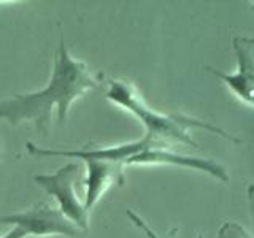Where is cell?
Listing matches in <instances>:
<instances>
[{
	"label": "cell",
	"instance_id": "1",
	"mask_svg": "<svg viewBox=\"0 0 254 238\" xmlns=\"http://www.w3.org/2000/svg\"><path fill=\"white\" fill-rule=\"evenodd\" d=\"M100 78L94 76L84 62L75 60L67 51L64 35L59 50L54 56L51 81L43 91L30 94H14L13 97L0 102V119L16 125L30 121L35 124L38 133H50L53 122V110H58L61 122L67 121L70 105L78 97L100 87Z\"/></svg>",
	"mask_w": 254,
	"mask_h": 238
},
{
	"label": "cell",
	"instance_id": "2",
	"mask_svg": "<svg viewBox=\"0 0 254 238\" xmlns=\"http://www.w3.org/2000/svg\"><path fill=\"white\" fill-rule=\"evenodd\" d=\"M110 91L107 94V99L115 102L116 105L126 108L127 111L138 118L141 124L146 127L145 137L151 141L153 148H162L167 141H180L186 143L194 148H198L197 143L192 140L189 133L190 127H200V129L210 130L221 135L227 140H232L238 143L240 140L226 133L219 127H214L211 124H206L203 121H198L190 116L183 113H173V115H161L156 113L149 107H146L145 100L141 99L140 92L137 91L132 83L123 81V79H110Z\"/></svg>",
	"mask_w": 254,
	"mask_h": 238
},
{
	"label": "cell",
	"instance_id": "3",
	"mask_svg": "<svg viewBox=\"0 0 254 238\" xmlns=\"http://www.w3.org/2000/svg\"><path fill=\"white\" fill-rule=\"evenodd\" d=\"M79 179V165L71 162L61 167L53 175H35L34 181L53 195L59 203V211L68 221L84 232L89 229V211L86 210L84 202L79 200L75 190V184Z\"/></svg>",
	"mask_w": 254,
	"mask_h": 238
},
{
	"label": "cell",
	"instance_id": "4",
	"mask_svg": "<svg viewBox=\"0 0 254 238\" xmlns=\"http://www.w3.org/2000/svg\"><path fill=\"white\" fill-rule=\"evenodd\" d=\"M0 224H13L21 227L27 235L46 237V235H64L75 238L81 234L73 222L64 214L46 203H38L34 208L22 213H14L10 216L0 218Z\"/></svg>",
	"mask_w": 254,
	"mask_h": 238
},
{
	"label": "cell",
	"instance_id": "5",
	"mask_svg": "<svg viewBox=\"0 0 254 238\" xmlns=\"http://www.w3.org/2000/svg\"><path fill=\"white\" fill-rule=\"evenodd\" d=\"M232 46L237 56V73H222V71L206 67L214 76H218L237 99L245 102L246 105L254 107V38L235 37Z\"/></svg>",
	"mask_w": 254,
	"mask_h": 238
},
{
	"label": "cell",
	"instance_id": "6",
	"mask_svg": "<svg viewBox=\"0 0 254 238\" xmlns=\"http://www.w3.org/2000/svg\"><path fill=\"white\" fill-rule=\"evenodd\" d=\"M27 151L34 157H46V156H59V157H71V159H81V161H110L126 165L130 157L140 154L141 151L148 148H153L151 141L143 137L138 141L127 143V145H118V146H108V148H83L75 151H62V149H46L38 148L32 141H27Z\"/></svg>",
	"mask_w": 254,
	"mask_h": 238
},
{
	"label": "cell",
	"instance_id": "7",
	"mask_svg": "<svg viewBox=\"0 0 254 238\" xmlns=\"http://www.w3.org/2000/svg\"><path fill=\"white\" fill-rule=\"evenodd\" d=\"M132 164H141V165H154V164H169V165H180L186 167V169H192L198 172L208 173L210 177L218 178L221 181H227L229 175L227 170L218 164L213 159H198V157H189V156H181L172 151H167L164 148H148L141 151L140 154L130 157L126 165Z\"/></svg>",
	"mask_w": 254,
	"mask_h": 238
},
{
	"label": "cell",
	"instance_id": "8",
	"mask_svg": "<svg viewBox=\"0 0 254 238\" xmlns=\"http://www.w3.org/2000/svg\"><path fill=\"white\" fill-rule=\"evenodd\" d=\"M83 162L87 167L84 206L89 211L111 184H115V182L123 184L124 173H123V164L118 162H110V161H83Z\"/></svg>",
	"mask_w": 254,
	"mask_h": 238
},
{
	"label": "cell",
	"instance_id": "9",
	"mask_svg": "<svg viewBox=\"0 0 254 238\" xmlns=\"http://www.w3.org/2000/svg\"><path fill=\"white\" fill-rule=\"evenodd\" d=\"M218 238H254L250 232L238 226L237 222H226L224 226L219 229Z\"/></svg>",
	"mask_w": 254,
	"mask_h": 238
},
{
	"label": "cell",
	"instance_id": "10",
	"mask_svg": "<svg viewBox=\"0 0 254 238\" xmlns=\"http://www.w3.org/2000/svg\"><path fill=\"white\" fill-rule=\"evenodd\" d=\"M26 237H27V234L24 232V230H22L21 227L14 226V229L11 230V232L5 234L3 237H0V238H26Z\"/></svg>",
	"mask_w": 254,
	"mask_h": 238
},
{
	"label": "cell",
	"instance_id": "11",
	"mask_svg": "<svg viewBox=\"0 0 254 238\" xmlns=\"http://www.w3.org/2000/svg\"><path fill=\"white\" fill-rule=\"evenodd\" d=\"M248 198H250V205H251V211H253V218H254V184L248 187Z\"/></svg>",
	"mask_w": 254,
	"mask_h": 238
},
{
	"label": "cell",
	"instance_id": "12",
	"mask_svg": "<svg viewBox=\"0 0 254 238\" xmlns=\"http://www.w3.org/2000/svg\"><path fill=\"white\" fill-rule=\"evenodd\" d=\"M0 151H2V140H0Z\"/></svg>",
	"mask_w": 254,
	"mask_h": 238
}]
</instances>
